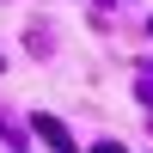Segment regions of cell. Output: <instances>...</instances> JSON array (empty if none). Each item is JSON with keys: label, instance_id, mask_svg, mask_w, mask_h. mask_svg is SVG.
Here are the masks:
<instances>
[{"label": "cell", "instance_id": "1", "mask_svg": "<svg viewBox=\"0 0 153 153\" xmlns=\"http://www.w3.org/2000/svg\"><path fill=\"white\" fill-rule=\"evenodd\" d=\"M37 135H43V141H49V147H55V153H80V147H74V141H68V129H61V123H55V117H37Z\"/></svg>", "mask_w": 153, "mask_h": 153}, {"label": "cell", "instance_id": "2", "mask_svg": "<svg viewBox=\"0 0 153 153\" xmlns=\"http://www.w3.org/2000/svg\"><path fill=\"white\" fill-rule=\"evenodd\" d=\"M92 153H123V147H117V141H98V147H92Z\"/></svg>", "mask_w": 153, "mask_h": 153}]
</instances>
